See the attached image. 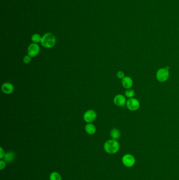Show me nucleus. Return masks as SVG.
<instances>
[{
  "mask_svg": "<svg viewBox=\"0 0 179 180\" xmlns=\"http://www.w3.org/2000/svg\"><path fill=\"white\" fill-rule=\"evenodd\" d=\"M104 148L105 151L109 154H116L119 151L120 144L117 140L111 139L105 142Z\"/></svg>",
  "mask_w": 179,
  "mask_h": 180,
  "instance_id": "obj_1",
  "label": "nucleus"
},
{
  "mask_svg": "<svg viewBox=\"0 0 179 180\" xmlns=\"http://www.w3.org/2000/svg\"><path fill=\"white\" fill-rule=\"evenodd\" d=\"M56 40L55 36L51 33H46L42 36L40 44L45 48H53L55 45Z\"/></svg>",
  "mask_w": 179,
  "mask_h": 180,
  "instance_id": "obj_2",
  "label": "nucleus"
},
{
  "mask_svg": "<svg viewBox=\"0 0 179 180\" xmlns=\"http://www.w3.org/2000/svg\"><path fill=\"white\" fill-rule=\"evenodd\" d=\"M155 77L157 81L160 83L167 82L170 77L169 68H161L156 72Z\"/></svg>",
  "mask_w": 179,
  "mask_h": 180,
  "instance_id": "obj_3",
  "label": "nucleus"
},
{
  "mask_svg": "<svg viewBox=\"0 0 179 180\" xmlns=\"http://www.w3.org/2000/svg\"><path fill=\"white\" fill-rule=\"evenodd\" d=\"M136 160L135 156L131 154H126L122 158V162L124 166L130 168L135 165Z\"/></svg>",
  "mask_w": 179,
  "mask_h": 180,
  "instance_id": "obj_4",
  "label": "nucleus"
},
{
  "mask_svg": "<svg viewBox=\"0 0 179 180\" xmlns=\"http://www.w3.org/2000/svg\"><path fill=\"white\" fill-rule=\"evenodd\" d=\"M126 106L128 110L131 111H136L140 107V103L137 98H128L126 103Z\"/></svg>",
  "mask_w": 179,
  "mask_h": 180,
  "instance_id": "obj_5",
  "label": "nucleus"
},
{
  "mask_svg": "<svg viewBox=\"0 0 179 180\" xmlns=\"http://www.w3.org/2000/svg\"><path fill=\"white\" fill-rule=\"evenodd\" d=\"M97 115L96 112L94 110H88L85 112L83 115V118L87 123H91L96 119Z\"/></svg>",
  "mask_w": 179,
  "mask_h": 180,
  "instance_id": "obj_6",
  "label": "nucleus"
},
{
  "mask_svg": "<svg viewBox=\"0 0 179 180\" xmlns=\"http://www.w3.org/2000/svg\"><path fill=\"white\" fill-rule=\"evenodd\" d=\"M40 52V46L38 44L33 43L29 45L27 48V54L31 58L37 56Z\"/></svg>",
  "mask_w": 179,
  "mask_h": 180,
  "instance_id": "obj_7",
  "label": "nucleus"
},
{
  "mask_svg": "<svg viewBox=\"0 0 179 180\" xmlns=\"http://www.w3.org/2000/svg\"><path fill=\"white\" fill-rule=\"evenodd\" d=\"M126 97L123 94H117L113 98V103L118 107H123L126 105Z\"/></svg>",
  "mask_w": 179,
  "mask_h": 180,
  "instance_id": "obj_8",
  "label": "nucleus"
},
{
  "mask_svg": "<svg viewBox=\"0 0 179 180\" xmlns=\"http://www.w3.org/2000/svg\"><path fill=\"white\" fill-rule=\"evenodd\" d=\"M14 90V85L10 82H5L2 85V92L5 94H10Z\"/></svg>",
  "mask_w": 179,
  "mask_h": 180,
  "instance_id": "obj_9",
  "label": "nucleus"
},
{
  "mask_svg": "<svg viewBox=\"0 0 179 180\" xmlns=\"http://www.w3.org/2000/svg\"><path fill=\"white\" fill-rule=\"evenodd\" d=\"M121 84L123 88L127 89L131 88L133 84V78L130 76H126L123 80H121Z\"/></svg>",
  "mask_w": 179,
  "mask_h": 180,
  "instance_id": "obj_10",
  "label": "nucleus"
},
{
  "mask_svg": "<svg viewBox=\"0 0 179 180\" xmlns=\"http://www.w3.org/2000/svg\"><path fill=\"white\" fill-rule=\"evenodd\" d=\"M85 131L87 134L89 135H93L96 132V128L94 124L91 123H88L85 126Z\"/></svg>",
  "mask_w": 179,
  "mask_h": 180,
  "instance_id": "obj_11",
  "label": "nucleus"
},
{
  "mask_svg": "<svg viewBox=\"0 0 179 180\" xmlns=\"http://www.w3.org/2000/svg\"><path fill=\"white\" fill-rule=\"evenodd\" d=\"M110 136L112 139L117 140L120 138V132L118 129L113 128L111 130Z\"/></svg>",
  "mask_w": 179,
  "mask_h": 180,
  "instance_id": "obj_12",
  "label": "nucleus"
},
{
  "mask_svg": "<svg viewBox=\"0 0 179 180\" xmlns=\"http://www.w3.org/2000/svg\"><path fill=\"white\" fill-rule=\"evenodd\" d=\"M15 158V155L14 153L12 152H9L7 153L4 156V161L6 162H12L14 161Z\"/></svg>",
  "mask_w": 179,
  "mask_h": 180,
  "instance_id": "obj_13",
  "label": "nucleus"
},
{
  "mask_svg": "<svg viewBox=\"0 0 179 180\" xmlns=\"http://www.w3.org/2000/svg\"><path fill=\"white\" fill-rule=\"evenodd\" d=\"M135 95V92L132 88H129L126 90L125 92V95L126 98H134Z\"/></svg>",
  "mask_w": 179,
  "mask_h": 180,
  "instance_id": "obj_14",
  "label": "nucleus"
},
{
  "mask_svg": "<svg viewBox=\"0 0 179 180\" xmlns=\"http://www.w3.org/2000/svg\"><path fill=\"white\" fill-rule=\"evenodd\" d=\"M42 36H40L39 34H34L31 37V40L33 43L38 44V43H40L42 40Z\"/></svg>",
  "mask_w": 179,
  "mask_h": 180,
  "instance_id": "obj_15",
  "label": "nucleus"
},
{
  "mask_svg": "<svg viewBox=\"0 0 179 180\" xmlns=\"http://www.w3.org/2000/svg\"><path fill=\"white\" fill-rule=\"evenodd\" d=\"M50 180H62L61 176L60 174L58 173L57 172H52L50 174Z\"/></svg>",
  "mask_w": 179,
  "mask_h": 180,
  "instance_id": "obj_16",
  "label": "nucleus"
},
{
  "mask_svg": "<svg viewBox=\"0 0 179 180\" xmlns=\"http://www.w3.org/2000/svg\"><path fill=\"white\" fill-rule=\"evenodd\" d=\"M116 76H117V78L120 80H123V78H125V74L124 72H123L122 71H119L117 72L116 73Z\"/></svg>",
  "mask_w": 179,
  "mask_h": 180,
  "instance_id": "obj_17",
  "label": "nucleus"
},
{
  "mask_svg": "<svg viewBox=\"0 0 179 180\" xmlns=\"http://www.w3.org/2000/svg\"><path fill=\"white\" fill-rule=\"evenodd\" d=\"M32 58L30 55H28V54L27 55H25L23 58V61L24 62L25 64H28L29 63H30L31 60H32Z\"/></svg>",
  "mask_w": 179,
  "mask_h": 180,
  "instance_id": "obj_18",
  "label": "nucleus"
},
{
  "mask_svg": "<svg viewBox=\"0 0 179 180\" xmlns=\"http://www.w3.org/2000/svg\"><path fill=\"white\" fill-rule=\"evenodd\" d=\"M6 166V163L5 162H4V161L3 160H1L0 161V169L2 170L5 168V167Z\"/></svg>",
  "mask_w": 179,
  "mask_h": 180,
  "instance_id": "obj_19",
  "label": "nucleus"
},
{
  "mask_svg": "<svg viewBox=\"0 0 179 180\" xmlns=\"http://www.w3.org/2000/svg\"><path fill=\"white\" fill-rule=\"evenodd\" d=\"M0 149H1V151H0V158H4L5 155V153H4V150H3L2 148H1Z\"/></svg>",
  "mask_w": 179,
  "mask_h": 180,
  "instance_id": "obj_20",
  "label": "nucleus"
}]
</instances>
